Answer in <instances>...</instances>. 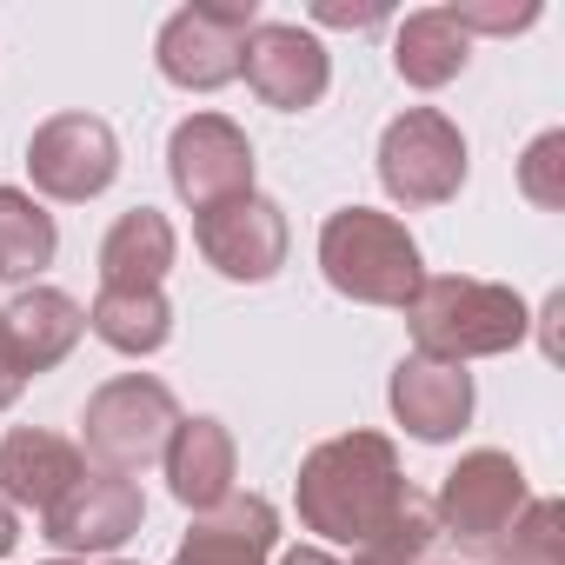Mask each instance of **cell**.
<instances>
[{"instance_id":"cell-1","label":"cell","mask_w":565,"mask_h":565,"mask_svg":"<svg viewBox=\"0 0 565 565\" xmlns=\"http://www.w3.org/2000/svg\"><path fill=\"white\" fill-rule=\"evenodd\" d=\"M399 505H406V479H399V459L380 433H347L300 466V519L327 539L360 545Z\"/></svg>"},{"instance_id":"cell-2","label":"cell","mask_w":565,"mask_h":565,"mask_svg":"<svg viewBox=\"0 0 565 565\" xmlns=\"http://www.w3.org/2000/svg\"><path fill=\"white\" fill-rule=\"evenodd\" d=\"M406 307H413L419 360H446V366L505 353L525 333V307L505 287H486V279H426Z\"/></svg>"},{"instance_id":"cell-3","label":"cell","mask_w":565,"mask_h":565,"mask_svg":"<svg viewBox=\"0 0 565 565\" xmlns=\"http://www.w3.org/2000/svg\"><path fill=\"white\" fill-rule=\"evenodd\" d=\"M320 266L347 300H366V307H406L419 294V246L406 239L399 220L366 213V206H347L327 220Z\"/></svg>"},{"instance_id":"cell-4","label":"cell","mask_w":565,"mask_h":565,"mask_svg":"<svg viewBox=\"0 0 565 565\" xmlns=\"http://www.w3.org/2000/svg\"><path fill=\"white\" fill-rule=\"evenodd\" d=\"M173 426H180V406L147 373H127V380H114V386H100L87 399V452L107 472H120V479L140 472L147 459H160L167 439H173Z\"/></svg>"},{"instance_id":"cell-5","label":"cell","mask_w":565,"mask_h":565,"mask_svg":"<svg viewBox=\"0 0 565 565\" xmlns=\"http://www.w3.org/2000/svg\"><path fill=\"white\" fill-rule=\"evenodd\" d=\"M246 34H253V0H193L160 28V74L173 87L213 94L239 74Z\"/></svg>"},{"instance_id":"cell-6","label":"cell","mask_w":565,"mask_h":565,"mask_svg":"<svg viewBox=\"0 0 565 565\" xmlns=\"http://www.w3.org/2000/svg\"><path fill=\"white\" fill-rule=\"evenodd\" d=\"M380 180H386V193L406 200V206H439V200H452L459 180H466V140H459V127H452L446 114H433V107H413V114L393 120L386 140H380Z\"/></svg>"},{"instance_id":"cell-7","label":"cell","mask_w":565,"mask_h":565,"mask_svg":"<svg viewBox=\"0 0 565 565\" xmlns=\"http://www.w3.org/2000/svg\"><path fill=\"white\" fill-rule=\"evenodd\" d=\"M439 512H446V532L439 539H459V545H499L512 532V519L525 512V472L505 459V452H472L446 472V492H439Z\"/></svg>"},{"instance_id":"cell-8","label":"cell","mask_w":565,"mask_h":565,"mask_svg":"<svg viewBox=\"0 0 565 565\" xmlns=\"http://www.w3.org/2000/svg\"><path fill=\"white\" fill-rule=\"evenodd\" d=\"M167 160H173V186L193 200V213L253 193V147H246V134H239L233 120H220V114L180 120Z\"/></svg>"},{"instance_id":"cell-9","label":"cell","mask_w":565,"mask_h":565,"mask_svg":"<svg viewBox=\"0 0 565 565\" xmlns=\"http://www.w3.org/2000/svg\"><path fill=\"white\" fill-rule=\"evenodd\" d=\"M28 167H34V186L54 193V200H94L100 186H114L120 173V147L107 134V120L94 114H61L34 134L28 147Z\"/></svg>"},{"instance_id":"cell-10","label":"cell","mask_w":565,"mask_h":565,"mask_svg":"<svg viewBox=\"0 0 565 565\" xmlns=\"http://www.w3.org/2000/svg\"><path fill=\"white\" fill-rule=\"evenodd\" d=\"M239 74H246V87H253L266 107H279V114L313 107V100L327 94V81H333L327 47H320L313 34H300V28H253V34H246V54H239Z\"/></svg>"},{"instance_id":"cell-11","label":"cell","mask_w":565,"mask_h":565,"mask_svg":"<svg viewBox=\"0 0 565 565\" xmlns=\"http://www.w3.org/2000/svg\"><path fill=\"white\" fill-rule=\"evenodd\" d=\"M193 233H200V253L226 279H266L279 259H287V220H279V206L259 200V193H239V200L206 206Z\"/></svg>"},{"instance_id":"cell-12","label":"cell","mask_w":565,"mask_h":565,"mask_svg":"<svg viewBox=\"0 0 565 565\" xmlns=\"http://www.w3.org/2000/svg\"><path fill=\"white\" fill-rule=\"evenodd\" d=\"M140 486L134 479H120V472H81L67 492H61V505H47V539L61 545V552H114L120 539H134L140 532Z\"/></svg>"},{"instance_id":"cell-13","label":"cell","mask_w":565,"mask_h":565,"mask_svg":"<svg viewBox=\"0 0 565 565\" xmlns=\"http://www.w3.org/2000/svg\"><path fill=\"white\" fill-rule=\"evenodd\" d=\"M81 327H87V313L67 300V294H21L8 313H0V353L14 360V373L28 380V373H47L54 360H67L74 353V340H81Z\"/></svg>"},{"instance_id":"cell-14","label":"cell","mask_w":565,"mask_h":565,"mask_svg":"<svg viewBox=\"0 0 565 565\" xmlns=\"http://www.w3.org/2000/svg\"><path fill=\"white\" fill-rule=\"evenodd\" d=\"M393 413L413 439H452L472 413V380L446 360H406L393 373Z\"/></svg>"},{"instance_id":"cell-15","label":"cell","mask_w":565,"mask_h":565,"mask_svg":"<svg viewBox=\"0 0 565 565\" xmlns=\"http://www.w3.org/2000/svg\"><path fill=\"white\" fill-rule=\"evenodd\" d=\"M266 552H273V505L226 492L186 532V545H180L173 565H266Z\"/></svg>"},{"instance_id":"cell-16","label":"cell","mask_w":565,"mask_h":565,"mask_svg":"<svg viewBox=\"0 0 565 565\" xmlns=\"http://www.w3.org/2000/svg\"><path fill=\"white\" fill-rule=\"evenodd\" d=\"M81 452L54 433H8L0 439V492H8L14 505H61V492L81 479Z\"/></svg>"},{"instance_id":"cell-17","label":"cell","mask_w":565,"mask_h":565,"mask_svg":"<svg viewBox=\"0 0 565 565\" xmlns=\"http://www.w3.org/2000/svg\"><path fill=\"white\" fill-rule=\"evenodd\" d=\"M167 266H173V226H167V213L140 206L100 246V287L107 294H160Z\"/></svg>"},{"instance_id":"cell-18","label":"cell","mask_w":565,"mask_h":565,"mask_svg":"<svg viewBox=\"0 0 565 565\" xmlns=\"http://www.w3.org/2000/svg\"><path fill=\"white\" fill-rule=\"evenodd\" d=\"M167 479L193 512L220 505L233 492V439H226V426L220 419H180V433L167 446Z\"/></svg>"},{"instance_id":"cell-19","label":"cell","mask_w":565,"mask_h":565,"mask_svg":"<svg viewBox=\"0 0 565 565\" xmlns=\"http://www.w3.org/2000/svg\"><path fill=\"white\" fill-rule=\"evenodd\" d=\"M466 47H472V34H459V21H452L446 8H433V14H413V21L399 28L393 61H399V74H406L413 87H446V81L466 67Z\"/></svg>"},{"instance_id":"cell-20","label":"cell","mask_w":565,"mask_h":565,"mask_svg":"<svg viewBox=\"0 0 565 565\" xmlns=\"http://www.w3.org/2000/svg\"><path fill=\"white\" fill-rule=\"evenodd\" d=\"M87 327H94L107 347H120V353H160L167 333H173V313H167L160 294H107V287H100Z\"/></svg>"},{"instance_id":"cell-21","label":"cell","mask_w":565,"mask_h":565,"mask_svg":"<svg viewBox=\"0 0 565 565\" xmlns=\"http://www.w3.org/2000/svg\"><path fill=\"white\" fill-rule=\"evenodd\" d=\"M54 259V220L14 193V186H0V279H28Z\"/></svg>"},{"instance_id":"cell-22","label":"cell","mask_w":565,"mask_h":565,"mask_svg":"<svg viewBox=\"0 0 565 565\" xmlns=\"http://www.w3.org/2000/svg\"><path fill=\"white\" fill-rule=\"evenodd\" d=\"M433 545H439V519H433V505H426V499H413V492H406V505H399L380 532H366V539H360L353 565H426V558H433Z\"/></svg>"},{"instance_id":"cell-23","label":"cell","mask_w":565,"mask_h":565,"mask_svg":"<svg viewBox=\"0 0 565 565\" xmlns=\"http://www.w3.org/2000/svg\"><path fill=\"white\" fill-rule=\"evenodd\" d=\"M499 545H505V565H558V505L525 499V519H512Z\"/></svg>"},{"instance_id":"cell-24","label":"cell","mask_w":565,"mask_h":565,"mask_svg":"<svg viewBox=\"0 0 565 565\" xmlns=\"http://www.w3.org/2000/svg\"><path fill=\"white\" fill-rule=\"evenodd\" d=\"M565 153V134H539L532 140V153H525V167H519V180H525V193L539 200V206H565V180H558V160Z\"/></svg>"},{"instance_id":"cell-25","label":"cell","mask_w":565,"mask_h":565,"mask_svg":"<svg viewBox=\"0 0 565 565\" xmlns=\"http://www.w3.org/2000/svg\"><path fill=\"white\" fill-rule=\"evenodd\" d=\"M452 21H459V34H512V28H532L539 21V8H446Z\"/></svg>"},{"instance_id":"cell-26","label":"cell","mask_w":565,"mask_h":565,"mask_svg":"<svg viewBox=\"0 0 565 565\" xmlns=\"http://www.w3.org/2000/svg\"><path fill=\"white\" fill-rule=\"evenodd\" d=\"M386 8H333V0H320L313 8V21H327V28H373Z\"/></svg>"},{"instance_id":"cell-27","label":"cell","mask_w":565,"mask_h":565,"mask_svg":"<svg viewBox=\"0 0 565 565\" xmlns=\"http://www.w3.org/2000/svg\"><path fill=\"white\" fill-rule=\"evenodd\" d=\"M14 393H21V373H14L8 353H0V406H14Z\"/></svg>"},{"instance_id":"cell-28","label":"cell","mask_w":565,"mask_h":565,"mask_svg":"<svg viewBox=\"0 0 565 565\" xmlns=\"http://www.w3.org/2000/svg\"><path fill=\"white\" fill-rule=\"evenodd\" d=\"M8 552H14V512L0 505V558H8Z\"/></svg>"},{"instance_id":"cell-29","label":"cell","mask_w":565,"mask_h":565,"mask_svg":"<svg viewBox=\"0 0 565 565\" xmlns=\"http://www.w3.org/2000/svg\"><path fill=\"white\" fill-rule=\"evenodd\" d=\"M287 565H333L327 552H287Z\"/></svg>"}]
</instances>
